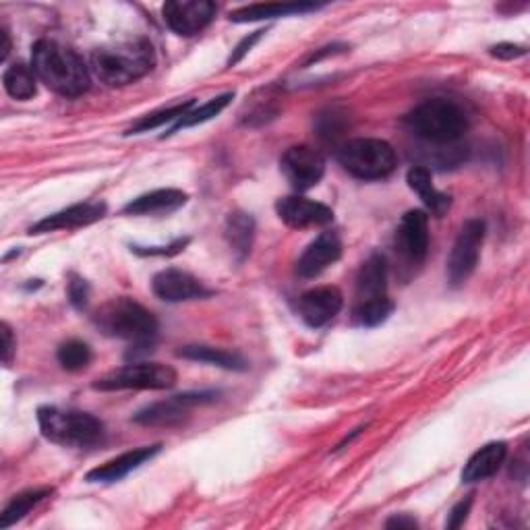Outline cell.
I'll return each instance as SVG.
<instances>
[{"label": "cell", "instance_id": "obj_7", "mask_svg": "<svg viewBox=\"0 0 530 530\" xmlns=\"http://www.w3.org/2000/svg\"><path fill=\"white\" fill-rule=\"evenodd\" d=\"M176 386V371L160 363H133L106 373L94 381V390H170Z\"/></svg>", "mask_w": 530, "mask_h": 530}, {"label": "cell", "instance_id": "obj_11", "mask_svg": "<svg viewBox=\"0 0 530 530\" xmlns=\"http://www.w3.org/2000/svg\"><path fill=\"white\" fill-rule=\"evenodd\" d=\"M216 5L210 0H170L162 7L164 23L179 36H195L212 23Z\"/></svg>", "mask_w": 530, "mask_h": 530}, {"label": "cell", "instance_id": "obj_34", "mask_svg": "<svg viewBox=\"0 0 530 530\" xmlns=\"http://www.w3.org/2000/svg\"><path fill=\"white\" fill-rule=\"evenodd\" d=\"M187 245H189V239H179V241H174L168 247H147V249L133 247V251L139 253V255H176V253H181Z\"/></svg>", "mask_w": 530, "mask_h": 530}, {"label": "cell", "instance_id": "obj_18", "mask_svg": "<svg viewBox=\"0 0 530 530\" xmlns=\"http://www.w3.org/2000/svg\"><path fill=\"white\" fill-rule=\"evenodd\" d=\"M160 450H162V446L156 444V446H145V448H137V450L125 452L121 456H116V458L104 462L102 466L90 470V473L85 475V481H90V483H116V481H121L127 475H131L133 470H137L141 464H145L147 460H152Z\"/></svg>", "mask_w": 530, "mask_h": 530}, {"label": "cell", "instance_id": "obj_33", "mask_svg": "<svg viewBox=\"0 0 530 530\" xmlns=\"http://www.w3.org/2000/svg\"><path fill=\"white\" fill-rule=\"evenodd\" d=\"M265 32H263V29H259V32H255V34H251V36H247L237 48H234V52H232V56L228 58V67H234V65H239L241 61H243V58L247 56V52H251V48L259 42V38L263 36Z\"/></svg>", "mask_w": 530, "mask_h": 530}, {"label": "cell", "instance_id": "obj_4", "mask_svg": "<svg viewBox=\"0 0 530 530\" xmlns=\"http://www.w3.org/2000/svg\"><path fill=\"white\" fill-rule=\"evenodd\" d=\"M38 425L48 441L65 448H92L106 435L104 423L90 412L56 406H42L38 410Z\"/></svg>", "mask_w": 530, "mask_h": 530}, {"label": "cell", "instance_id": "obj_39", "mask_svg": "<svg viewBox=\"0 0 530 530\" xmlns=\"http://www.w3.org/2000/svg\"><path fill=\"white\" fill-rule=\"evenodd\" d=\"M340 48H346V46H340V44H334V46H326V48H321L319 52H315V54H311L309 56V61L305 63V67L307 65H313V63H317V61H321V58L323 56H330V54H336Z\"/></svg>", "mask_w": 530, "mask_h": 530}, {"label": "cell", "instance_id": "obj_21", "mask_svg": "<svg viewBox=\"0 0 530 530\" xmlns=\"http://www.w3.org/2000/svg\"><path fill=\"white\" fill-rule=\"evenodd\" d=\"M508 454V446L504 441H491L483 446L479 452L470 456L462 470V483H479L493 477L502 468Z\"/></svg>", "mask_w": 530, "mask_h": 530}, {"label": "cell", "instance_id": "obj_20", "mask_svg": "<svg viewBox=\"0 0 530 530\" xmlns=\"http://www.w3.org/2000/svg\"><path fill=\"white\" fill-rule=\"evenodd\" d=\"M189 201V195L179 189H158L152 193L139 195L131 203L125 205V214L129 216H168L181 210Z\"/></svg>", "mask_w": 530, "mask_h": 530}, {"label": "cell", "instance_id": "obj_9", "mask_svg": "<svg viewBox=\"0 0 530 530\" xmlns=\"http://www.w3.org/2000/svg\"><path fill=\"white\" fill-rule=\"evenodd\" d=\"M280 170L292 189L309 191L326 174V160L309 145H294L282 154Z\"/></svg>", "mask_w": 530, "mask_h": 530}, {"label": "cell", "instance_id": "obj_5", "mask_svg": "<svg viewBox=\"0 0 530 530\" xmlns=\"http://www.w3.org/2000/svg\"><path fill=\"white\" fill-rule=\"evenodd\" d=\"M406 125L417 137L435 145L454 143L468 129L462 108L446 98H431L419 104L406 116Z\"/></svg>", "mask_w": 530, "mask_h": 530}, {"label": "cell", "instance_id": "obj_27", "mask_svg": "<svg viewBox=\"0 0 530 530\" xmlns=\"http://www.w3.org/2000/svg\"><path fill=\"white\" fill-rule=\"evenodd\" d=\"M52 493V489L42 487V489H29L11 499V504L5 508V512L0 514V528H9L21 518H25L29 512H32L42 499H46Z\"/></svg>", "mask_w": 530, "mask_h": 530}, {"label": "cell", "instance_id": "obj_35", "mask_svg": "<svg viewBox=\"0 0 530 530\" xmlns=\"http://www.w3.org/2000/svg\"><path fill=\"white\" fill-rule=\"evenodd\" d=\"M491 54L495 58H502V61H514V58H520L526 54V48L518 44H497L491 48Z\"/></svg>", "mask_w": 530, "mask_h": 530}, {"label": "cell", "instance_id": "obj_8", "mask_svg": "<svg viewBox=\"0 0 530 530\" xmlns=\"http://www.w3.org/2000/svg\"><path fill=\"white\" fill-rule=\"evenodd\" d=\"M485 230L487 228L483 220H468L460 228L458 239L448 259V278L454 286L464 284L477 270L481 247L485 241Z\"/></svg>", "mask_w": 530, "mask_h": 530}, {"label": "cell", "instance_id": "obj_25", "mask_svg": "<svg viewBox=\"0 0 530 530\" xmlns=\"http://www.w3.org/2000/svg\"><path fill=\"white\" fill-rule=\"evenodd\" d=\"M317 5H251L243 7L239 11L230 13V21L234 23H253V21H265V19H276V17H288V15H301L309 11H317Z\"/></svg>", "mask_w": 530, "mask_h": 530}, {"label": "cell", "instance_id": "obj_30", "mask_svg": "<svg viewBox=\"0 0 530 530\" xmlns=\"http://www.w3.org/2000/svg\"><path fill=\"white\" fill-rule=\"evenodd\" d=\"M232 98H234V94L228 92V94H222V96H218V98H214V100H210V102H205L203 106H199V108H195V110H189V112L183 116V119L174 125V129H172L170 133L179 131V129L197 127V125H201V123L212 121L214 116H218V114L230 104Z\"/></svg>", "mask_w": 530, "mask_h": 530}, {"label": "cell", "instance_id": "obj_1", "mask_svg": "<svg viewBox=\"0 0 530 530\" xmlns=\"http://www.w3.org/2000/svg\"><path fill=\"white\" fill-rule=\"evenodd\" d=\"M32 69L48 90L67 98L85 94L92 85V71L83 56L54 40L36 42L32 50Z\"/></svg>", "mask_w": 530, "mask_h": 530}, {"label": "cell", "instance_id": "obj_10", "mask_svg": "<svg viewBox=\"0 0 530 530\" xmlns=\"http://www.w3.org/2000/svg\"><path fill=\"white\" fill-rule=\"evenodd\" d=\"M218 398L216 392H187V394H179V396H172L164 402H156L145 406L143 410H139L137 415L133 417L135 423L139 425H147V427H170V425H179L183 423V419L187 417V412L197 406V404H208L214 402Z\"/></svg>", "mask_w": 530, "mask_h": 530}, {"label": "cell", "instance_id": "obj_23", "mask_svg": "<svg viewBox=\"0 0 530 530\" xmlns=\"http://www.w3.org/2000/svg\"><path fill=\"white\" fill-rule=\"evenodd\" d=\"M176 357L181 359H189V361H199V363H208L214 367H222L228 371H245L247 369V361L239 355H234V352L222 350V348H214V346H185L179 352H176Z\"/></svg>", "mask_w": 530, "mask_h": 530}, {"label": "cell", "instance_id": "obj_26", "mask_svg": "<svg viewBox=\"0 0 530 530\" xmlns=\"http://www.w3.org/2000/svg\"><path fill=\"white\" fill-rule=\"evenodd\" d=\"M3 85H5V90L11 98L25 102V100L36 96L38 77H36L32 67H27L23 63H15L5 71Z\"/></svg>", "mask_w": 530, "mask_h": 530}, {"label": "cell", "instance_id": "obj_37", "mask_svg": "<svg viewBox=\"0 0 530 530\" xmlns=\"http://www.w3.org/2000/svg\"><path fill=\"white\" fill-rule=\"evenodd\" d=\"M13 355H15L13 332L9 328V323H3V361H5V365H11Z\"/></svg>", "mask_w": 530, "mask_h": 530}, {"label": "cell", "instance_id": "obj_13", "mask_svg": "<svg viewBox=\"0 0 530 530\" xmlns=\"http://www.w3.org/2000/svg\"><path fill=\"white\" fill-rule=\"evenodd\" d=\"M278 218L290 228H315V226H328L334 222V212L319 201L292 195L284 197L276 203Z\"/></svg>", "mask_w": 530, "mask_h": 530}, {"label": "cell", "instance_id": "obj_24", "mask_svg": "<svg viewBox=\"0 0 530 530\" xmlns=\"http://www.w3.org/2000/svg\"><path fill=\"white\" fill-rule=\"evenodd\" d=\"M224 234H226V241H228L232 253L239 257V261H243L251 253V247H253L255 222L245 212H234L226 220Z\"/></svg>", "mask_w": 530, "mask_h": 530}, {"label": "cell", "instance_id": "obj_15", "mask_svg": "<svg viewBox=\"0 0 530 530\" xmlns=\"http://www.w3.org/2000/svg\"><path fill=\"white\" fill-rule=\"evenodd\" d=\"M344 297L336 286H319L299 299V315L309 328H323L342 309Z\"/></svg>", "mask_w": 530, "mask_h": 530}, {"label": "cell", "instance_id": "obj_19", "mask_svg": "<svg viewBox=\"0 0 530 530\" xmlns=\"http://www.w3.org/2000/svg\"><path fill=\"white\" fill-rule=\"evenodd\" d=\"M388 297V261L384 255L373 253L357 276V303H369Z\"/></svg>", "mask_w": 530, "mask_h": 530}, {"label": "cell", "instance_id": "obj_14", "mask_svg": "<svg viewBox=\"0 0 530 530\" xmlns=\"http://www.w3.org/2000/svg\"><path fill=\"white\" fill-rule=\"evenodd\" d=\"M154 294L158 299L166 303H183V301H193V299H208L212 290L205 288L201 280L191 276L189 272L183 270H164L154 276L152 282Z\"/></svg>", "mask_w": 530, "mask_h": 530}, {"label": "cell", "instance_id": "obj_16", "mask_svg": "<svg viewBox=\"0 0 530 530\" xmlns=\"http://www.w3.org/2000/svg\"><path fill=\"white\" fill-rule=\"evenodd\" d=\"M106 216V203L102 201H85L71 205V208L56 212L52 216H46L38 224L29 228V234H46L54 230H71V228H81L90 226Z\"/></svg>", "mask_w": 530, "mask_h": 530}, {"label": "cell", "instance_id": "obj_40", "mask_svg": "<svg viewBox=\"0 0 530 530\" xmlns=\"http://www.w3.org/2000/svg\"><path fill=\"white\" fill-rule=\"evenodd\" d=\"M0 38H3V46H0V61H7V56L11 52V38H9L7 29H3V32H0Z\"/></svg>", "mask_w": 530, "mask_h": 530}, {"label": "cell", "instance_id": "obj_12", "mask_svg": "<svg viewBox=\"0 0 530 530\" xmlns=\"http://www.w3.org/2000/svg\"><path fill=\"white\" fill-rule=\"evenodd\" d=\"M429 249V218L423 210H410L396 228V253L408 265H421Z\"/></svg>", "mask_w": 530, "mask_h": 530}, {"label": "cell", "instance_id": "obj_32", "mask_svg": "<svg viewBox=\"0 0 530 530\" xmlns=\"http://www.w3.org/2000/svg\"><path fill=\"white\" fill-rule=\"evenodd\" d=\"M69 299L73 303V307L83 309L87 305V299H90V286L87 282L79 276H73L69 282Z\"/></svg>", "mask_w": 530, "mask_h": 530}, {"label": "cell", "instance_id": "obj_31", "mask_svg": "<svg viewBox=\"0 0 530 530\" xmlns=\"http://www.w3.org/2000/svg\"><path fill=\"white\" fill-rule=\"evenodd\" d=\"M56 359L67 371H81L92 361V348L81 340H69L58 348Z\"/></svg>", "mask_w": 530, "mask_h": 530}, {"label": "cell", "instance_id": "obj_2", "mask_svg": "<svg viewBox=\"0 0 530 530\" xmlns=\"http://www.w3.org/2000/svg\"><path fill=\"white\" fill-rule=\"evenodd\" d=\"M156 65V52L150 40L135 38L96 48L90 58V71L108 87H123L150 73Z\"/></svg>", "mask_w": 530, "mask_h": 530}, {"label": "cell", "instance_id": "obj_6", "mask_svg": "<svg viewBox=\"0 0 530 530\" xmlns=\"http://www.w3.org/2000/svg\"><path fill=\"white\" fill-rule=\"evenodd\" d=\"M344 170L361 181H381L396 170V152L388 141L352 139L338 150Z\"/></svg>", "mask_w": 530, "mask_h": 530}, {"label": "cell", "instance_id": "obj_28", "mask_svg": "<svg viewBox=\"0 0 530 530\" xmlns=\"http://www.w3.org/2000/svg\"><path fill=\"white\" fill-rule=\"evenodd\" d=\"M195 102L189 100V102H181V104H174L170 108H162L158 112H152V114H145L141 116V119L129 129V135H139V133H147V131H154L158 127H164V125H170V123H179L183 116L191 110Z\"/></svg>", "mask_w": 530, "mask_h": 530}, {"label": "cell", "instance_id": "obj_17", "mask_svg": "<svg viewBox=\"0 0 530 530\" xmlns=\"http://www.w3.org/2000/svg\"><path fill=\"white\" fill-rule=\"evenodd\" d=\"M342 255V241L336 232H321L319 237L305 249L297 263V272L301 278H317L326 272L332 263Z\"/></svg>", "mask_w": 530, "mask_h": 530}, {"label": "cell", "instance_id": "obj_38", "mask_svg": "<svg viewBox=\"0 0 530 530\" xmlns=\"http://www.w3.org/2000/svg\"><path fill=\"white\" fill-rule=\"evenodd\" d=\"M388 528H417V520L410 518V516H394L386 522Z\"/></svg>", "mask_w": 530, "mask_h": 530}, {"label": "cell", "instance_id": "obj_3", "mask_svg": "<svg viewBox=\"0 0 530 530\" xmlns=\"http://www.w3.org/2000/svg\"><path fill=\"white\" fill-rule=\"evenodd\" d=\"M94 323L102 334L131 342L135 348L152 346L158 336V319L152 311L133 299H112L94 313Z\"/></svg>", "mask_w": 530, "mask_h": 530}, {"label": "cell", "instance_id": "obj_36", "mask_svg": "<svg viewBox=\"0 0 530 530\" xmlns=\"http://www.w3.org/2000/svg\"><path fill=\"white\" fill-rule=\"evenodd\" d=\"M470 506H473V497H466L464 502H460V504L450 512V518H448L446 526H448V528H460V526L464 524V520L468 518Z\"/></svg>", "mask_w": 530, "mask_h": 530}, {"label": "cell", "instance_id": "obj_29", "mask_svg": "<svg viewBox=\"0 0 530 530\" xmlns=\"http://www.w3.org/2000/svg\"><path fill=\"white\" fill-rule=\"evenodd\" d=\"M392 311H394V303L390 301V297L379 299V301H369V303L355 305V309H352V321H355V326H361V328H377L392 315Z\"/></svg>", "mask_w": 530, "mask_h": 530}, {"label": "cell", "instance_id": "obj_22", "mask_svg": "<svg viewBox=\"0 0 530 530\" xmlns=\"http://www.w3.org/2000/svg\"><path fill=\"white\" fill-rule=\"evenodd\" d=\"M406 183H408V187L412 191H415L421 197V201L425 203V208L433 216H437V218L446 216V212L450 210V205H452V199H450V195L441 193V191H437L433 187L431 172L427 168H423V166L410 168L408 174H406Z\"/></svg>", "mask_w": 530, "mask_h": 530}]
</instances>
